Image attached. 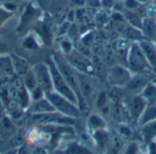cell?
Wrapping results in <instances>:
<instances>
[{
	"label": "cell",
	"mask_w": 156,
	"mask_h": 154,
	"mask_svg": "<svg viewBox=\"0 0 156 154\" xmlns=\"http://www.w3.org/2000/svg\"><path fill=\"white\" fill-rule=\"evenodd\" d=\"M51 57H52L55 64L57 65L58 69L59 70V72L61 73V74L65 78V80L69 84V85L71 87V89L76 94V96H77L78 99H79V107L81 110V108L84 107L86 102H85V100L83 99V97L81 96L77 74H75V73L73 71V68L69 64V62L67 61H64V59H62L60 56L53 54Z\"/></svg>",
	"instance_id": "2"
},
{
	"label": "cell",
	"mask_w": 156,
	"mask_h": 154,
	"mask_svg": "<svg viewBox=\"0 0 156 154\" xmlns=\"http://www.w3.org/2000/svg\"><path fill=\"white\" fill-rule=\"evenodd\" d=\"M76 118L64 116L57 111L45 114H32V120L40 125H73Z\"/></svg>",
	"instance_id": "5"
},
{
	"label": "cell",
	"mask_w": 156,
	"mask_h": 154,
	"mask_svg": "<svg viewBox=\"0 0 156 154\" xmlns=\"http://www.w3.org/2000/svg\"><path fill=\"white\" fill-rule=\"evenodd\" d=\"M110 141H112L113 149L119 150V149L122 148V139H121V137H120L119 135H114L112 139L110 138Z\"/></svg>",
	"instance_id": "29"
},
{
	"label": "cell",
	"mask_w": 156,
	"mask_h": 154,
	"mask_svg": "<svg viewBox=\"0 0 156 154\" xmlns=\"http://www.w3.org/2000/svg\"><path fill=\"white\" fill-rule=\"evenodd\" d=\"M144 54L145 55L148 63L150 64L154 73L156 74V47L153 41L142 39L138 41Z\"/></svg>",
	"instance_id": "11"
},
{
	"label": "cell",
	"mask_w": 156,
	"mask_h": 154,
	"mask_svg": "<svg viewBox=\"0 0 156 154\" xmlns=\"http://www.w3.org/2000/svg\"><path fill=\"white\" fill-rule=\"evenodd\" d=\"M108 98L112 102V103H120L122 102V96H123V90L122 87L111 85L108 93H107Z\"/></svg>",
	"instance_id": "20"
},
{
	"label": "cell",
	"mask_w": 156,
	"mask_h": 154,
	"mask_svg": "<svg viewBox=\"0 0 156 154\" xmlns=\"http://www.w3.org/2000/svg\"><path fill=\"white\" fill-rule=\"evenodd\" d=\"M89 125L95 130H101L105 126V122L102 119V118L97 116V115H92L89 118Z\"/></svg>",
	"instance_id": "23"
},
{
	"label": "cell",
	"mask_w": 156,
	"mask_h": 154,
	"mask_svg": "<svg viewBox=\"0 0 156 154\" xmlns=\"http://www.w3.org/2000/svg\"><path fill=\"white\" fill-rule=\"evenodd\" d=\"M152 82L153 83H154L156 85V74H155V76H154V78H153V80H152Z\"/></svg>",
	"instance_id": "34"
},
{
	"label": "cell",
	"mask_w": 156,
	"mask_h": 154,
	"mask_svg": "<svg viewBox=\"0 0 156 154\" xmlns=\"http://www.w3.org/2000/svg\"><path fill=\"white\" fill-rule=\"evenodd\" d=\"M147 102L148 105L156 104V85L152 81L146 85V87L140 94Z\"/></svg>",
	"instance_id": "17"
},
{
	"label": "cell",
	"mask_w": 156,
	"mask_h": 154,
	"mask_svg": "<svg viewBox=\"0 0 156 154\" xmlns=\"http://www.w3.org/2000/svg\"><path fill=\"white\" fill-rule=\"evenodd\" d=\"M7 51H8V46L5 42L0 41V55H4Z\"/></svg>",
	"instance_id": "32"
},
{
	"label": "cell",
	"mask_w": 156,
	"mask_h": 154,
	"mask_svg": "<svg viewBox=\"0 0 156 154\" xmlns=\"http://www.w3.org/2000/svg\"><path fill=\"white\" fill-rule=\"evenodd\" d=\"M108 103V96H107V93L105 92H101L97 99H96V105L99 108H101L103 106H105L106 104Z\"/></svg>",
	"instance_id": "26"
},
{
	"label": "cell",
	"mask_w": 156,
	"mask_h": 154,
	"mask_svg": "<svg viewBox=\"0 0 156 154\" xmlns=\"http://www.w3.org/2000/svg\"><path fill=\"white\" fill-rule=\"evenodd\" d=\"M10 58L12 61L14 73L17 76L22 77L24 74H26L30 70L27 62L24 58H22L21 56L12 53V54H10Z\"/></svg>",
	"instance_id": "12"
},
{
	"label": "cell",
	"mask_w": 156,
	"mask_h": 154,
	"mask_svg": "<svg viewBox=\"0 0 156 154\" xmlns=\"http://www.w3.org/2000/svg\"><path fill=\"white\" fill-rule=\"evenodd\" d=\"M0 72L4 75H14V68L10 55H0Z\"/></svg>",
	"instance_id": "18"
},
{
	"label": "cell",
	"mask_w": 156,
	"mask_h": 154,
	"mask_svg": "<svg viewBox=\"0 0 156 154\" xmlns=\"http://www.w3.org/2000/svg\"><path fill=\"white\" fill-rule=\"evenodd\" d=\"M60 47H61V50L63 51L64 53H69L70 51H72V45L71 43L69 42V40L68 39H64L60 42Z\"/></svg>",
	"instance_id": "30"
},
{
	"label": "cell",
	"mask_w": 156,
	"mask_h": 154,
	"mask_svg": "<svg viewBox=\"0 0 156 154\" xmlns=\"http://www.w3.org/2000/svg\"><path fill=\"white\" fill-rule=\"evenodd\" d=\"M95 139L98 142V144L101 147H104L107 145V143L110 141V137L107 134V132H105L104 130H97L95 132Z\"/></svg>",
	"instance_id": "24"
},
{
	"label": "cell",
	"mask_w": 156,
	"mask_h": 154,
	"mask_svg": "<svg viewBox=\"0 0 156 154\" xmlns=\"http://www.w3.org/2000/svg\"><path fill=\"white\" fill-rule=\"evenodd\" d=\"M36 14V10L34 9V7L31 6H27V9L25 10L22 18H21V22H20V27L24 28L27 24H28L29 22H31V20L34 18Z\"/></svg>",
	"instance_id": "22"
},
{
	"label": "cell",
	"mask_w": 156,
	"mask_h": 154,
	"mask_svg": "<svg viewBox=\"0 0 156 154\" xmlns=\"http://www.w3.org/2000/svg\"><path fill=\"white\" fill-rule=\"evenodd\" d=\"M13 13H10L6 9H5L3 6H0V26L3 25L6 20H8Z\"/></svg>",
	"instance_id": "27"
},
{
	"label": "cell",
	"mask_w": 156,
	"mask_h": 154,
	"mask_svg": "<svg viewBox=\"0 0 156 154\" xmlns=\"http://www.w3.org/2000/svg\"><path fill=\"white\" fill-rule=\"evenodd\" d=\"M47 64L50 71L53 90L56 91L57 93H58L59 95L63 96L64 97H66L67 99H69V101H71L72 103H74L75 105H77L79 107V99L77 97L76 94L71 89V87L69 85V84L67 83V81L65 80V78L63 77V75L58 69L52 57H50L48 60Z\"/></svg>",
	"instance_id": "1"
},
{
	"label": "cell",
	"mask_w": 156,
	"mask_h": 154,
	"mask_svg": "<svg viewBox=\"0 0 156 154\" xmlns=\"http://www.w3.org/2000/svg\"><path fill=\"white\" fill-rule=\"evenodd\" d=\"M119 134H120V136H122L125 138H130L133 133H132V130H130V128L128 126L122 125L120 127V130H119Z\"/></svg>",
	"instance_id": "31"
},
{
	"label": "cell",
	"mask_w": 156,
	"mask_h": 154,
	"mask_svg": "<svg viewBox=\"0 0 156 154\" xmlns=\"http://www.w3.org/2000/svg\"><path fill=\"white\" fill-rule=\"evenodd\" d=\"M69 149H70V150L67 151V152H71V153H89L90 152L89 150H86L84 147L76 145V144L71 145V147H69Z\"/></svg>",
	"instance_id": "28"
},
{
	"label": "cell",
	"mask_w": 156,
	"mask_h": 154,
	"mask_svg": "<svg viewBox=\"0 0 156 154\" xmlns=\"http://www.w3.org/2000/svg\"><path fill=\"white\" fill-rule=\"evenodd\" d=\"M45 97L51 103L57 112L73 118H78L80 116V109L77 105L59 95L53 89L45 93Z\"/></svg>",
	"instance_id": "4"
},
{
	"label": "cell",
	"mask_w": 156,
	"mask_h": 154,
	"mask_svg": "<svg viewBox=\"0 0 156 154\" xmlns=\"http://www.w3.org/2000/svg\"><path fill=\"white\" fill-rule=\"evenodd\" d=\"M154 73H135L132 76L129 83L123 87L124 91L128 93L129 96L140 95L146 85L153 80Z\"/></svg>",
	"instance_id": "7"
},
{
	"label": "cell",
	"mask_w": 156,
	"mask_h": 154,
	"mask_svg": "<svg viewBox=\"0 0 156 154\" xmlns=\"http://www.w3.org/2000/svg\"><path fill=\"white\" fill-rule=\"evenodd\" d=\"M141 31L145 39H148L150 41H153L154 36L156 34V21L150 17H144L143 18V24H142V28Z\"/></svg>",
	"instance_id": "14"
},
{
	"label": "cell",
	"mask_w": 156,
	"mask_h": 154,
	"mask_svg": "<svg viewBox=\"0 0 156 154\" xmlns=\"http://www.w3.org/2000/svg\"><path fill=\"white\" fill-rule=\"evenodd\" d=\"M67 62L73 68L79 71L80 73L84 74H90L94 71L93 64L91 62H90L82 53L77 52V51H70L68 53L67 56Z\"/></svg>",
	"instance_id": "9"
},
{
	"label": "cell",
	"mask_w": 156,
	"mask_h": 154,
	"mask_svg": "<svg viewBox=\"0 0 156 154\" xmlns=\"http://www.w3.org/2000/svg\"><path fill=\"white\" fill-rule=\"evenodd\" d=\"M136 1H138L139 3H145V2H147L149 0H136Z\"/></svg>",
	"instance_id": "33"
},
{
	"label": "cell",
	"mask_w": 156,
	"mask_h": 154,
	"mask_svg": "<svg viewBox=\"0 0 156 154\" xmlns=\"http://www.w3.org/2000/svg\"><path fill=\"white\" fill-rule=\"evenodd\" d=\"M125 18L127 19V21L129 22V24L138 29L142 28V24H143V17L135 12H132V11H127L124 14Z\"/></svg>",
	"instance_id": "19"
},
{
	"label": "cell",
	"mask_w": 156,
	"mask_h": 154,
	"mask_svg": "<svg viewBox=\"0 0 156 154\" xmlns=\"http://www.w3.org/2000/svg\"><path fill=\"white\" fill-rule=\"evenodd\" d=\"M141 136L146 143H151L156 137V120L141 126Z\"/></svg>",
	"instance_id": "15"
},
{
	"label": "cell",
	"mask_w": 156,
	"mask_h": 154,
	"mask_svg": "<svg viewBox=\"0 0 156 154\" xmlns=\"http://www.w3.org/2000/svg\"><path fill=\"white\" fill-rule=\"evenodd\" d=\"M127 67L132 73H154L138 41L131 44L127 53Z\"/></svg>",
	"instance_id": "3"
},
{
	"label": "cell",
	"mask_w": 156,
	"mask_h": 154,
	"mask_svg": "<svg viewBox=\"0 0 156 154\" xmlns=\"http://www.w3.org/2000/svg\"><path fill=\"white\" fill-rule=\"evenodd\" d=\"M29 111L32 114H45L56 111L51 103L46 98L43 97L39 100L34 101V103L29 107Z\"/></svg>",
	"instance_id": "13"
},
{
	"label": "cell",
	"mask_w": 156,
	"mask_h": 154,
	"mask_svg": "<svg viewBox=\"0 0 156 154\" xmlns=\"http://www.w3.org/2000/svg\"><path fill=\"white\" fill-rule=\"evenodd\" d=\"M23 46L27 50H30V51H35L38 49V43L33 36L27 37L23 41Z\"/></svg>",
	"instance_id": "25"
},
{
	"label": "cell",
	"mask_w": 156,
	"mask_h": 154,
	"mask_svg": "<svg viewBox=\"0 0 156 154\" xmlns=\"http://www.w3.org/2000/svg\"><path fill=\"white\" fill-rule=\"evenodd\" d=\"M154 120H156V104L155 105H147L146 108L143 112L142 116L140 117L136 124L141 127Z\"/></svg>",
	"instance_id": "16"
},
{
	"label": "cell",
	"mask_w": 156,
	"mask_h": 154,
	"mask_svg": "<svg viewBox=\"0 0 156 154\" xmlns=\"http://www.w3.org/2000/svg\"><path fill=\"white\" fill-rule=\"evenodd\" d=\"M130 96L131 97L128 100V105L126 107V109L130 118L137 123L138 119L142 116L143 112L144 111L148 104L141 95H134Z\"/></svg>",
	"instance_id": "10"
},
{
	"label": "cell",
	"mask_w": 156,
	"mask_h": 154,
	"mask_svg": "<svg viewBox=\"0 0 156 154\" xmlns=\"http://www.w3.org/2000/svg\"><path fill=\"white\" fill-rule=\"evenodd\" d=\"M22 80H23V84H24V86L26 87V89L27 91H31L33 90L35 87H37V82H36V79H35V76H34V73L32 72V70L30 69L26 74H24L22 76Z\"/></svg>",
	"instance_id": "21"
},
{
	"label": "cell",
	"mask_w": 156,
	"mask_h": 154,
	"mask_svg": "<svg viewBox=\"0 0 156 154\" xmlns=\"http://www.w3.org/2000/svg\"><path fill=\"white\" fill-rule=\"evenodd\" d=\"M132 72L127 66L117 64L112 66L108 74V81L111 85L123 88L132 78Z\"/></svg>",
	"instance_id": "8"
},
{
	"label": "cell",
	"mask_w": 156,
	"mask_h": 154,
	"mask_svg": "<svg viewBox=\"0 0 156 154\" xmlns=\"http://www.w3.org/2000/svg\"><path fill=\"white\" fill-rule=\"evenodd\" d=\"M36 82H37V86L39 87L44 93H47L48 91H51L52 88V80H51V74L49 68L46 63L40 62L36 65H34L31 68Z\"/></svg>",
	"instance_id": "6"
}]
</instances>
